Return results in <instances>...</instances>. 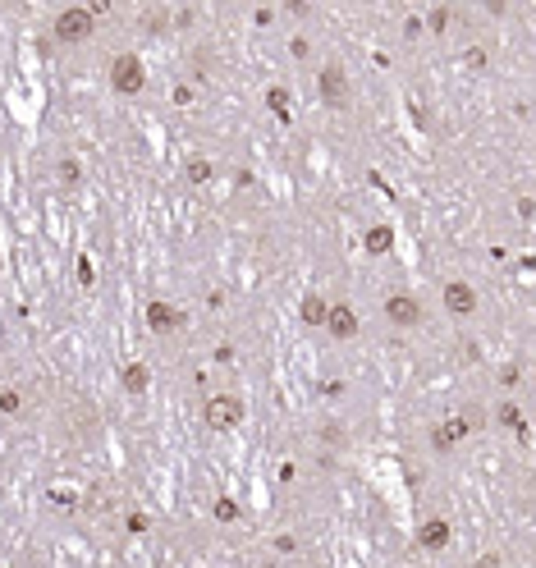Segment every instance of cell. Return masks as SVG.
Instances as JSON below:
<instances>
[{
  "label": "cell",
  "mask_w": 536,
  "mask_h": 568,
  "mask_svg": "<svg viewBox=\"0 0 536 568\" xmlns=\"http://www.w3.org/2000/svg\"><path fill=\"white\" fill-rule=\"evenodd\" d=\"M449 307H459V312H463V307H472V294L463 289V284H454V289H449Z\"/></svg>",
  "instance_id": "6da1fadb"
},
{
  "label": "cell",
  "mask_w": 536,
  "mask_h": 568,
  "mask_svg": "<svg viewBox=\"0 0 536 568\" xmlns=\"http://www.w3.org/2000/svg\"><path fill=\"white\" fill-rule=\"evenodd\" d=\"M234 417H239L234 399H220V408H216V422H234Z\"/></svg>",
  "instance_id": "7a4b0ae2"
}]
</instances>
